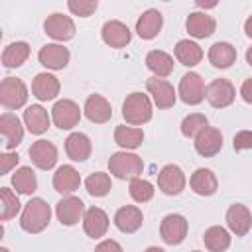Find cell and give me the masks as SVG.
Wrapping results in <instances>:
<instances>
[{"label":"cell","mask_w":252,"mask_h":252,"mask_svg":"<svg viewBox=\"0 0 252 252\" xmlns=\"http://www.w3.org/2000/svg\"><path fill=\"white\" fill-rule=\"evenodd\" d=\"M49 219H51L49 205L43 199L33 197L24 205V211L20 217V226L30 234H37L49 224Z\"/></svg>","instance_id":"obj_1"},{"label":"cell","mask_w":252,"mask_h":252,"mask_svg":"<svg viewBox=\"0 0 252 252\" xmlns=\"http://www.w3.org/2000/svg\"><path fill=\"white\" fill-rule=\"evenodd\" d=\"M108 171L116 179H122V181L128 179V181H132V179H136V177L142 175L144 161H142L140 156L122 150V152H116V154L110 156V159H108Z\"/></svg>","instance_id":"obj_2"},{"label":"cell","mask_w":252,"mask_h":252,"mask_svg":"<svg viewBox=\"0 0 252 252\" xmlns=\"http://www.w3.org/2000/svg\"><path fill=\"white\" fill-rule=\"evenodd\" d=\"M152 100L148 94L130 93L122 102V118L130 126H142L152 120Z\"/></svg>","instance_id":"obj_3"},{"label":"cell","mask_w":252,"mask_h":252,"mask_svg":"<svg viewBox=\"0 0 252 252\" xmlns=\"http://www.w3.org/2000/svg\"><path fill=\"white\" fill-rule=\"evenodd\" d=\"M28 100V87L18 77H6L0 83V102L4 108H22Z\"/></svg>","instance_id":"obj_4"},{"label":"cell","mask_w":252,"mask_h":252,"mask_svg":"<svg viewBox=\"0 0 252 252\" xmlns=\"http://www.w3.org/2000/svg\"><path fill=\"white\" fill-rule=\"evenodd\" d=\"M187 230H189V222L183 215H177V213H171V215H165L161 219V224H159V236L165 244L169 246H175V244H181L187 236Z\"/></svg>","instance_id":"obj_5"},{"label":"cell","mask_w":252,"mask_h":252,"mask_svg":"<svg viewBox=\"0 0 252 252\" xmlns=\"http://www.w3.org/2000/svg\"><path fill=\"white\" fill-rule=\"evenodd\" d=\"M51 120L57 128L61 130H71L79 124L81 120V108L75 100L71 98H61L53 104L51 108Z\"/></svg>","instance_id":"obj_6"},{"label":"cell","mask_w":252,"mask_h":252,"mask_svg":"<svg viewBox=\"0 0 252 252\" xmlns=\"http://www.w3.org/2000/svg\"><path fill=\"white\" fill-rule=\"evenodd\" d=\"M236 89L228 79H215L205 89V98L215 108H226L234 102Z\"/></svg>","instance_id":"obj_7"},{"label":"cell","mask_w":252,"mask_h":252,"mask_svg":"<svg viewBox=\"0 0 252 252\" xmlns=\"http://www.w3.org/2000/svg\"><path fill=\"white\" fill-rule=\"evenodd\" d=\"M185 183H187L185 173H183V169H181L179 165H175V163L163 165V167L159 169V173H158V187H159V191L165 193V195H179V193L185 189Z\"/></svg>","instance_id":"obj_8"},{"label":"cell","mask_w":252,"mask_h":252,"mask_svg":"<svg viewBox=\"0 0 252 252\" xmlns=\"http://www.w3.org/2000/svg\"><path fill=\"white\" fill-rule=\"evenodd\" d=\"M55 215H57L61 224L73 226L79 220H83V217H85V203L79 197H75V195H67V197H63L55 205Z\"/></svg>","instance_id":"obj_9"},{"label":"cell","mask_w":252,"mask_h":252,"mask_svg":"<svg viewBox=\"0 0 252 252\" xmlns=\"http://www.w3.org/2000/svg\"><path fill=\"white\" fill-rule=\"evenodd\" d=\"M146 89L148 93L152 94V100L158 108H171L175 104V98H177V93L173 89L171 83H167L165 79H158V77H152L146 81Z\"/></svg>","instance_id":"obj_10"},{"label":"cell","mask_w":252,"mask_h":252,"mask_svg":"<svg viewBox=\"0 0 252 252\" xmlns=\"http://www.w3.org/2000/svg\"><path fill=\"white\" fill-rule=\"evenodd\" d=\"M43 30L55 41H67V39H71L75 35V22L69 16L55 12V14H51V16L45 18Z\"/></svg>","instance_id":"obj_11"},{"label":"cell","mask_w":252,"mask_h":252,"mask_svg":"<svg viewBox=\"0 0 252 252\" xmlns=\"http://www.w3.org/2000/svg\"><path fill=\"white\" fill-rule=\"evenodd\" d=\"M205 89L199 73H185L179 81V98L185 104H199L205 98Z\"/></svg>","instance_id":"obj_12"},{"label":"cell","mask_w":252,"mask_h":252,"mask_svg":"<svg viewBox=\"0 0 252 252\" xmlns=\"http://www.w3.org/2000/svg\"><path fill=\"white\" fill-rule=\"evenodd\" d=\"M100 37L106 45L114 47V49H120V47H126L132 39V32L128 30V26L120 20H108L102 30H100Z\"/></svg>","instance_id":"obj_13"},{"label":"cell","mask_w":252,"mask_h":252,"mask_svg":"<svg viewBox=\"0 0 252 252\" xmlns=\"http://www.w3.org/2000/svg\"><path fill=\"white\" fill-rule=\"evenodd\" d=\"M37 59L43 67L47 69H53V71H59V69H65L69 59H71V53L65 45L61 43H47L39 49L37 53Z\"/></svg>","instance_id":"obj_14"},{"label":"cell","mask_w":252,"mask_h":252,"mask_svg":"<svg viewBox=\"0 0 252 252\" xmlns=\"http://www.w3.org/2000/svg\"><path fill=\"white\" fill-rule=\"evenodd\" d=\"M226 224L230 232H234L236 236H246L248 230L252 228V213L248 211L246 205L234 203L226 211Z\"/></svg>","instance_id":"obj_15"},{"label":"cell","mask_w":252,"mask_h":252,"mask_svg":"<svg viewBox=\"0 0 252 252\" xmlns=\"http://www.w3.org/2000/svg\"><path fill=\"white\" fill-rule=\"evenodd\" d=\"M185 28H187V32H189L191 37L205 39V37H209V35L215 33L217 22L207 12H191L187 16V20H185Z\"/></svg>","instance_id":"obj_16"},{"label":"cell","mask_w":252,"mask_h":252,"mask_svg":"<svg viewBox=\"0 0 252 252\" xmlns=\"http://www.w3.org/2000/svg\"><path fill=\"white\" fill-rule=\"evenodd\" d=\"M195 150L203 158H213L222 150V134L219 128L207 126L199 136L195 138Z\"/></svg>","instance_id":"obj_17"},{"label":"cell","mask_w":252,"mask_h":252,"mask_svg":"<svg viewBox=\"0 0 252 252\" xmlns=\"http://www.w3.org/2000/svg\"><path fill=\"white\" fill-rule=\"evenodd\" d=\"M0 132L4 136V146L8 150H14L24 140V126H22L20 118L16 114H12V112H2V116H0Z\"/></svg>","instance_id":"obj_18"},{"label":"cell","mask_w":252,"mask_h":252,"mask_svg":"<svg viewBox=\"0 0 252 252\" xmlns=\"http://www.w3.org/2000/svg\"><path fill=\"white\" fill-rule=\"evenodd\" d=\"M28 154H30L33 165L39 167V169H45V171H47V169H51V167L57 163V148H55L51 142H47V140H37V142H33V144L30 146Z\"/></svg>","instance_id":"obj_19"},{"label":"cell","mask_w":252,"mask_h":252,"mask_svg":"<svg viewBox=\"0 0 252 252\" xmlns=\"http://www.w3.org/2000/svg\"><path fill=\"white\" fill-rule=\"evenodd\" d=\"M108 215L100 209V207H89L85 211V217H83V230L87 232V236L91 238H100L106 234L108 230Z\"/></svg>","instance_id":"obj_20"},{"label":"cell","mask_w":252,"mask_h":252,"mask_svg":"<svg viewBox=\"0 0 252 252\" xmlns=\"http://www.w3.org/2000/svg\"><path fill=\"white\" fill-rule=\"evenodd\" d=\"M144 222V215L136 205H124L114 213V224L120 232L132 234L136 232Z\"/></svg>","instance_id":"obj_21"},{"label":"cell","mask_w":252,"mask_h":252,"mask_svg":"<svg viewBox=\"0 0 252 252\" xmlns=\"http://www.w3.org/2000/svg\"><path fill=\"white\" fill-rule=\"evenodd\" d=\"M59 79L51 73H37L32 81V93L37 100H53L59 94Z\"/></svg>","instance_id":"obj_22"},{"label":"cell","mask_w":252,"mask_h":252,"mask_svg":"<svg viewBox=\"0 0 252 252\" xmlns=\"http://www.w3.org/2000/svg\"><path fill=\"white\" fill-rule=\"evenodd\" d=\"M85 116L94 124H104L112 118V106L102 94H91L85 100Z\"/></svg>","instance_id":"obj_23"},{"label":"cell","mask_w":252,"mask_h":252,"mask_svg":"<svg viewBox=\"0 0 252 252\" xmlns=\"http://www.w3.org/2000/svg\"><path fill=\"white\" fill-rule=\"evenodd\" d=\"M81 185V175L73 165H61L53 173V189L61 195H71L79 189Z\"/></svg>","instance_id":"obj_24"},{"label":"cell","mask_w":252,"mask_h":252,"mask_svg":"<svg viewBox=\"0 0 252 252\" xmlns=\"http://www.w3.org/2000/svg\"><path fill=\"white\" fill-rule=\"evenodd\" d=\"M161 26H163V16L159 10L156 8H150L146 10L138 22H136V33L142 37V39H154L159 32H161Z\"/></svg>","instance_id":"obj_25"},{"label":"cell","mask_w":252,"mask_h":252,"mask_svg":"<svg viewBox=\"0 0 252 252\" xmlns=\"http://www.w3.org/2000/svg\"><path fill=\"white\" fill-rule=\"evenodd\" d=\"M49 122H51V116L41 104H30L24 110V126L30 130V134L39 136V134L47 132Z\"/></svg>","instance_id":"obj_26"},{"label":"cell","mask_w":252,"mask_h":252,"mask_svg":"<svg viewBox=\"0 0 252 252\" xmlns=\"http://www.w3.org/2000/svg\"><path fill=\"white\" fill-rule=\"evenodd\" d=\"M189 185H191V189H193L197 195H201V197H209V195L217 193V189H219L217 175H215L211 169H207V167L195 169V171L191 173V177H189Z\"/></svg>","instance_id":"obj_27"},{"label":"cell","mask_w":252,"mask_h":252,"mask_svg":"<svg viewBox=\"0 0 252 252\" xmlns=\"http://www.w3.org/2000/svg\"><path fill=\"white\" fill-rule=\"evenodd\" d=\"M91 150H93V144L89 136L83 132H73L65 140V152L73 161H85L91 156Z\"/></svg>","instance_id":"obj_28"},{"label":"cell","mask_w":252,"mask_h":252,"mask_svg":"<svg viewBox=\"0 0 252 252\" xmlns=\"http://www.w3.org/2000/svg\"><path fill=\"white\" fill-rule=\"evenodd\" d=\"M146 67L154 73V77L165 79L173 73V57L161 49H152L146 55Z\"/></svg>","instance_id":"obj_29"},{"label":"cell","mask_w":252,"mask_h":252,"mask_svg":"<svg viewBox=\"0 0 252 252\" xmlns=\"http://www.w3.org/2000/svg\"><path fill=\"white\" fill-rule=\"evenodd\" d=\"M173 53H175V59L185 67H195L203 59L201 45L197 41H191V39H179L173 47Z\"/></svg>","instance_id":"obj_30"},{"label":"cell","mask_w":252,"mask_h":252,"mask_svg":"<svg viewBox=\"0 0 252 252\" xmlns=\"http://www.w3.org/2000/svg\"><path fill=\"white\" fill-rule=\"evenodd\" d=\"M209 61L217 69H226L236 61V49L228 41H217L209 47Z\"/></svg>","instance_id":"obj_31"},{"label":"cell","mask_w":252,"mask_h":252,"mask_svg":"<svg viewBox=\"0 0 252 252\" xmlns=\"http://www.w3.org/2000/svg\"><path fill=\"white\" fill-rule=\"evenodd\" d=\"M114 142L122 148V150H136L142 146L144 142V132L142 128H134V126H126V124H120L116 126L114 130Z\"/></svg>","instance_id":"obj_32"},{"label":"cell","mask_w":252,"mask_h":252,"mask_svg":"<svg viewBox=\"0 0 252 252\" xmlns=\"http://www.w3.org/2000/svg\"><path fill=\"white\" fill-rule=\"evenodd\" d=\"M28 57H30V45L26 41H14V43L4 47L2 65L8 67V69H14V67L24 65L28 61Z\"/></svg>","instance_id":"obj_33"},{"label":"cell","mask_w":252,"mask_h":252,"mask_svg":"<svg viewBox=\"0 0 252 252\" xmlns=\"http://www.w3.org/2000/svg\"><path fill=\"white\" fill-rule=\"evenodd\" d=\"M203 242L211 252H224L230 246V232L224 226H209L203 234Z\"/></svg>","instance_id":"obj_34"},{"label":"cell","mask_w":252,"mask_h":252,"mask_svg":"<svg viewBox=\"0 0 252 252\" xmlns=\"http://www.w3.org/2000/svg\"><path fill=\"white\" fill-rule=\"evenodd\" d=\"M12 187L16 189V193H22V195H32L35 189H37V179H35V173L32 167L28 165H22L14 171L12 175Z\"/></svg>","instance_id":"obj_35"},{"label":"cell","mask_w":252,"mask_h":252,"mask_svg":"<svg viewBox=\"0 0 252 252\" xmlns=\"http://www.w3.org/2000/svg\"><path fill=\"white\" fill-rule=\"evenodd\" d=\"M20 199L10 187L0 189V220H10L20 213Z\"/></svg>","instance_id":"obj_36"},{"label":"cell","mask_w":252,"mask_h":252,"mask_svg":"<svg viewBox=\"0 0 252 252\" xmlns=\"http://www.w3.org/2000/svg\"><path fill=\"white\" fill-rule=\"evenodd\" d=\"M85 187H87V193L93 195V197H104L110 187H112V181H110V175L104 173V171H94L91 173L87 179H85Z\"/></svg>","instance_id":"obj_37"},{"label":"cell","mask_w":252,"mask_h":252,"mask_svg":"<svg viewBox=\"0 0 252 252\" xmlns=\"http://www.w3.org/2000/svg\"><path fill=\"white\" fill-rule=\"evenodd\" d=\"M207 126H209L207 116L199 114V112H193V114H189V116H185L181 120V134L185 138H193L195 140L199 136V132H203Z\"/></svg>","instance_id":"obj_38"},{"label":"cell","mask_w":252,"mask_h":252,"mask_svg":"<svg viewBox=\"0 0 252 252\" xmlns=\"http://www.w3.org/2000/svg\"><path fill=\"white\" fill-rule=\"evenodd\" d=\"M154 191H156L154 185H152L148 179H142V177L132 179L130 185H128V193H130V197H132L136 203H148V201H152Z\"/></svg>","instance_id":"obj_39"},{"label":"cell","mask_w":252,"mask_h":252,"mask_svg":"<svg viewBox=\"0 0 252 252\" xmlns=\"http://www.w3.org/2000/svg\"><path fill=\"white\" fill-rule=\"evenodd\" d=\"M67 8H69V12L75 14V16L89 18V16L98 8V2H96V0H69V2H67Z\"/></svg>","instance_id":"obj_40"},{"label":"cell","mask_w":252,"mask_h":252,"mask_svg":"<svg viewBox=\"0 0 252 252\" xmlns=\"http://www.w3.org/2000/svg\"><path fill=\"white\" fill-rule=\"evenodd\" d=\"M232 148L236 152L252 150V130H240V132H236L234 138H232Z\"/></svg>","instance_id":"obj_41"},{"label":"cell","mask_w":252,"mask_h":252,"mask_svg":"<svg viewBox=\"0 0 252 252\" xmlns=\"http://www.w3.org/2000/svg\"><path fill=\"white\" fill-rule=\"evenodd\" d=\"M18 161H20V156H18V154L4 152V154L0 156V171H2V175L10 173V171H12V167H16V165H18Z\"/></svg>","instance_id":"obj_42"},{"label":"cell","mask_w":252,"mask_h":252,"mask_svg":"<svg viewBox=\"0 0 252 252\" xmlns=\"http://www.w3.org/2000/svg\"><path fill=\"white\" fill-rule=\"evenodd\" d=\"M94 252H124V250H122V246H120L116 240L106 238V240H102V242L96 244Z\"/></svg>","instance_id":"obj_43"},{"label":"cell","mask_w":252,"mask_h":252,"mask_svg":"<svg viewBox=\"0 0 252 252\" xmlns=\"http://www.w3.org/2000/svg\"><path fill=\"white\" fill-rule=\"evenodd\" d=\"M240 96H242L244 102L252 104V77L242 83V87H240Z\"/></svg>","instance_id":"obj_44"},{"label":"cell","mask_w":252,"mask_h":252,"mask_svg":"<svg viewBox=\"0 0 252 252\" xmlns=\"http://www.w3.org/2000/svg\"><path fill=\"white\" fill-rule=\"evenodd\" d=\"M244 32H246L248 37H252V16L246 18V22H244Z\"/></svg>","instance_id":"obj_45"},{"label":"cell","mask_w":252,"mask_h":252,"mask_svg":"<svg viewBox=\"0 0 252 252\" xmlns=\"http://www.w3.org/2000/svg\"><path fill=\"white\" fill-rule=\"evenodd\" d=\"M246 63H248V65L252 67V45H250V47L246 49Z\"/></svg>","instance_id":"obj_46"},{"label":"cell","mask_w":252,"mask_h":252,"mask_svg":"<svg viewBox=\"0 0 252 252\" xmlns=\"http://www.w3.org/2000/svg\"><path fill=\"white\" fill-rule=\"evenodd\" d=\"M144 252H165L163 248H159V246H150V248H146Z\"/></svg>","instance_id":"obj_47"},{"label":"cell","mask_w":252,"mask_h":252,"mask_svg":"<svg viewBox=\"0 0 252 252\" xmlns=\"http://www.w3.org/2000/svg\"><path fill=\"white\" fill-rule=\"evenodd\" d=\"M0 252H10V250H8V248H4V246H2V248H0Z\"/></svg>","instance_id":"obj_48"},{"label":"cell","mask_w":252,"mask_h":252,"mask_svg":"<svg viewBox=\"0 0 252 252\" xmlns=\"http://www.w3.org/2000/svg\"><path fill=\"white\" fill-rule=\"evenodd\" d=\"M193 252H201V250H193Z\"/></svg>","instance_id":"obj_49"}]
</instances>
